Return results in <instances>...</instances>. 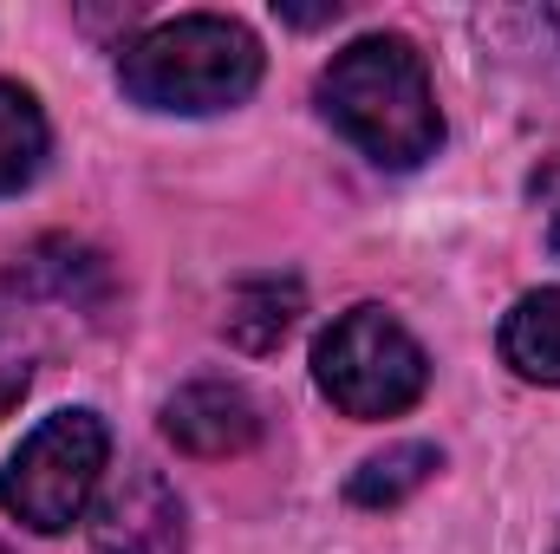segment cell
Masks as SVG:
<instances>
[{
  "label": "cell",
  "instance_id": "6da1fadb",
  "mask_svg": "<svg viewBox=\"0 0 560 554\" xmlns=\"http://www.w3.org/2000/svg\"><path fill=\"white\" fill-rule=\"evenodd\" d=\"M319 112L346 143H359L378 170H418L443 143L436 85L418 46L398 33H365L319 72Z\"/></svg>",
  "mask_w": 560,
  "mask_h": 554
},
{
  "label": "cell",
  "instance_id": "7a4b0ae2",
  "mask_svg": "<svg viewBox=\"0 0 560 554\" xmlns=\"http://www.w3.org/2000/svg\"><path fill=\"white\" fill-rule=\"evenodd\" d=\"M118 85L143 112H229L261 85V46L242 20L229 13H176L143 26L118 53Z\"/></svg>",
  "mask_w": 560,
  "mask_h": 554
},
{
  "label": "cell",
  "instance_id": "3957f363",
  "mask_svg": "<svg viewBox=\"0 0 560 554\" xmlns=\"http://www.w3.org/2000/svg\"><path fill=\"white\" fill-rule=\"evenodd\" d=\"M112 463V430L98 412H52L46 424H33L20 437V450L7 457L0 470V509L13 522H26L33 535H59L72 529L92 496H98V476Z\"/></svg>",
  "mask_w": 560,
  "mask_h": 554
},
{
  "label": "cell",
  "instance_id": "277c9868",
  "mask_svg": "<svg viewBox=\"0 0 560 554\" xmlns=\"http://www.w3.org/2000/svg\"><path fill=\"white\" fill-rule=\"evenodd\" d=\"M313 385L332 399V412L372 424L418 405L430 385V359L385 307H352L313 339Z\"/></svg>",
  "mask_w": 560,
  "mask_h": 554
},
{
  "label": "cell",
  "instance_id": "5b68a950",
  "mask_svg": "<svg viewBox=\"0 0 560 554\" xmlns=\"http://www.w3.org/2000/svg\"><path fill=\"white\" fill-rule=\"evenodd\" d=\"M105 262L79 242H39L20 262L0 268V333L26 320H72V313H98L105 307Z\"/></svg>",
  "mask_w": 560,
  "mask_h": 554
},
{
  "label": "cell",
  "instance_id": "8992f818",
  "mask_svg": "<svg viewBox=\"0 0 560 554\" xmlns=\"http://www.w3.org/2000/svg\"><path fill=\"white\" fill-rule=\"evenodd\" d=\"M183 549H189V522H183V503H176L170 476L150 470V463H131L98 496L92 554H183Z\"/></svg>",
  "mask_w": 560,
  "mask_h": 554
},
{
  "label": "cell",
  "instance_id": "52a82bcc",
  "mask_svg": "<svg viewBox=\"0 0 560 554\" xmlns=\"http://www.w3.org/2000/svg\"><path fill=\"white\" fill-rule=\"evenodd\" d=\"M163 437L183 457H242L261 443V405L235 379H189L163 399Z\"/></svg>",
  "mask_w": 560,
  "mask_h": 554
},
{
  "label": "cell",
  "instance_id": "ba28073f",
  "mask_svg": "<svg viewBox=\"0 0 560 554\" xmlns=\"http://www.w3.org/2000/svg\"><path fill=\"white\" fill-rule=\"evenodd\" d=\"M300 307H306V293H300L293 275H255V280H242V287L229 293L222 333H229L242 353H275L280 339L293 333Z\"/></svg>",
  "mask_w": 560,
  "mask_h": 554
},
{
  "label": "cell",
  "instance_id": "9c48e42d",
  "mask_svg": "<svg viewBox=\"0 0 560 554\" xmlns=\"http://www.w3.org/2000/svg\"><path fill=\"white\" fill-rule=\"evenodd\" d=\"M502 359L535 385H560V287H535L502 313Z\"/></svg>",
  "mask_w": 560,
  "mask_h": 554
},
{
  "label": "cell",
  "instance_id": "30bf717a",
  "mask_svg": "<svg viewBox=\"0 0 560 554\" xmlns=\"http://www.w3.org/2000/svg\"><path fill=\"white\" fill-rule=\"evenodd\" d=\"M436 470H443L436 443H392V450L365 457V463L346 476V503H352V509H398V503L418 496Z\"/></svg>",
  "mask_w": 560,
  "mask_h": 554
},
{
  "label": "cell",
  "instance_id": "8fae6325",
  "mask_svg": "<svg viewBox=\"0 0 560 554\" xmlns=\"http://www.w3.org/2000/svg\"><path fill=\"white\" fill-rule=\"evenodd\" d=\"M46 143H52V131H46L39 99L0 79V196H20L46 170Z\"/></svg>",
  "mask_w": 560,
  "mask_h": 554
},
{
  "label": "cell",
  "instance_id": "7c38bea8",
  "mask_svg": "<svg viewBox=\"0 0 560 554\" xmlns=\"http://www.w3.org/2000/svg\"><path fill=\"white\" fill-rule=\"evenodd\" d=\"M26 385H33V359H26V346L13 333H0V417L26 399Z\"/></svg>",
  "mask_w": 560,
  "mask_h": 554
},
{
  "label": "cell",
  "instance_id": "4fadbf2b",
  "mask_svg": "<svg viewBox=\"0 0 560 554\" xmlns=\"http://www.w3.org/2000/svg\"><path fill=\"white\" fill-rule=\"evenodd\" d=\"M275 13L287 20V26H326V20H339L346 7H339V0H326V7H287V0H280Z\"/></svg>",
  "mask_w": 560,
  "mask_h": 554
},
{
  "label": "cell",
  "instance_id": "5bb4252c",
  "mask_svg": "<svg viewBox=\"0 0 560 554\" xmlns=\"http://www.w3.org/2000/svg\"><path fill=\"white\" fill-rule=\"evenodd\" d=\"M548 249L560 255V209H555V229H548Z\"/></svg>",
  "mask_w": 560,
  "mask_h": 554
},
{
  "label": "cell",
  "instance_id": "9a60e30c",
  "mask_svg": "<svg viewBox=\"0 0 560 554\" xmlns=\"http://www.w3.org/2000/svg\"><path fill=\"white\" fill-rule=\"evenodd\" d=\"M0 554H13V549H7V542H0Z\"/></svg>",
  "mask_w": 560,
  "mask_h": 554
},
{
  "label": "cell",
  "instance_id": "2e32d148",
  "mask_svg": "<svg viewBox=\"0 0 560 554\" xmlns=\"http://www.w3.org/2000/svg\"><path fill=\"white\" fill-rule=\"evenodd\" d=\"M555 554H560V542H555Z\"/></svg>",
  "mask_w": 560,
  "mask_h": 554
}]
</instances>
